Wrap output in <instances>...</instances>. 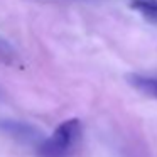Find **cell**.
I'll return each mask as SVG.
<instances>
[{"mask_svg":"<svg viewBox=\"0 0 157 157\" xmlns=\"http://www.w3.org/2000/svg\"><path fill=\"white\" fill-rule=\"evenodd\" d=\"M83 127L78 118H68L37 145V157H73L81 142Z\"/></svg>","mask_w":157,"mask_h":157,"instance_id":"1","label":"cell"},{"mask_svg":"<svg viewBox=\"0 0 157 157\" xmlns=\"http://www.w3.org/2000/svg\"><path fill=\"white\" fill-rule=\"evenodd\" d=\"M0 132L19 142H34L39 139L37 128L24 122H15V120H0Z\"/></svg>","mask_w":157,"mask_h":157,"instance_id":"2","label":"cell"},{"mask_svg":"<svg viewBox=\"0 0 157 157\" xmlns=\"http://www.w3.org/2000/svg\"><path fill=\"white\" fill-rule=\"evenodd\" d=\"M125 79L140 95L157 100V73H130Z\"/></svg>","mask_w":157,"mask_h":157,"instance_id":"3","label":"cell"},{"mask_svg":"<svg viewBox=\"0 0 157 157\" xmlns=\"http://www.w3.org/2000/svg\"><path fill=\"white\" fill-rule=\"evenodd\" d=\"M130 7L149 22L157 24V0H132Z\"/></svg>","mask_w":157,"mask_h":157,"instance_id":"4","label":"cell"},{"mask_svg":"<svg viewBox=\"0 0 157 157\" xmlns=\"http://www.w3.org/2000/svg\"><path fill=\"white\" fill-rule=\"evenodd\" d=\"M0 63L4 64H17L19 63V52L14 49V46L0 36Z\"/></svg>","mask_w":157,"mask_h":157,"instance_id":"5","label":"cell"}]
</instances>
